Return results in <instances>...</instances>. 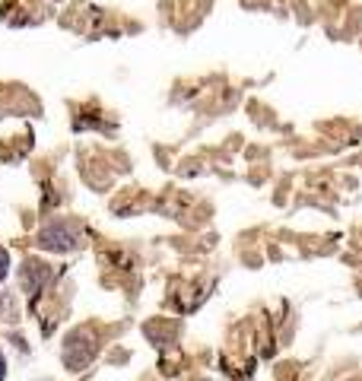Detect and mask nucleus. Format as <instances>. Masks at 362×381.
Listing matches in <instances>:
<instances>
[{"instance_id": "nucleus-1", "label": "nucleus", "mask_w": 362, "mask_h": 381, "mask_svg": "<svg viewBox=\"0 0 362 381\" xmlns=\"http://www.w3.org/2000/svg\"><path fill=\"white\" fill-rule=\"evenodd\" d=\"M38 245L51 248V251H67V248H73V235L67 226H48L45 232L38 235Z\"/></svg>"}, {"instance_id": "nucleus-2", "label": "nucleus", "mask_w": 362, "mask_h": 381, "mask_svg": "<svg viewBox=\"0 0 362 381\" xmlns=\"http://www.w3.org/2000/svg\"><path fill=\"white\" fill-rule=\"evenodd\" d=\"M6 270H10V254H6V251L0 248V280L6 277Z\"/></svg>"}, {"instance_id": "nucleus-3", "label": "nucleus", "mask_w": 362, "mask_h": 381, "mask_svg": "<svg viewBox=\"0 0 362 381\" xmlns=\"http://www.w3.org/2000/svg\"><path fill=\"white\" fill-rule=\"evenodd\" d=\"M4 375H6V363H4V353H0V381H4Z\"/></svg>"}]
</instances>
